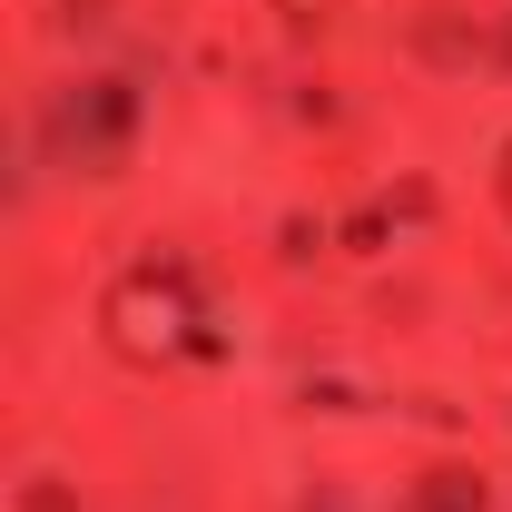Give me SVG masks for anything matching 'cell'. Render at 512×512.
<instances>
[{"label":"cell","instance_id":"277c9868","mask_svg":"<svg viewBox=\"0 0 512 512\" xmlns=\"http://www.w3.org/2000/svg\"><path fill=\"white\" fill-rule=\"evenodd\" d=\"M503 207H512V148H503Z\"/></svg>","mask_w":512,"mask_h":512},{"label":"cell","instance_id":"3957f363","mask_svg":"<svg viewBox=\"0 0 512 512\" xmlns=\"http://www.w3.org/2000/svg\"><path fill=\"white\" fill-rule=\"evenodd\" d=\"M276 10H286V20H325L335 0H276Z\"/></svg>","mask_w":512,"mask_h":512},{"label":"cell","instance_id":"6da1fadb","mask_svg":"<svg viewBox=\"0 0 512 512\" xmlns=\"http://www.w3.org/2000/svg\"><path fill=\"white\" fill-rule=\"evenodd\" d=\"M178 335H188V306L168 296V276H119L109 286V345L128 365H168Z\"/></svg>","mask_w":512,"mask_h":512},{"label":"cell","instance_id":"7a4b0ae2","mask_svg":"<svg viewBox=\"0 0 512 512\" xmlns=\"http://www.w3.org/2000/svg\"><path fill=\"white\" fill-rule=\"evenodd\" d=\"M60 493H69V483H30V512H69Z\"/></svg>","mask_w":512,"mask_h":512}]
</instances>
